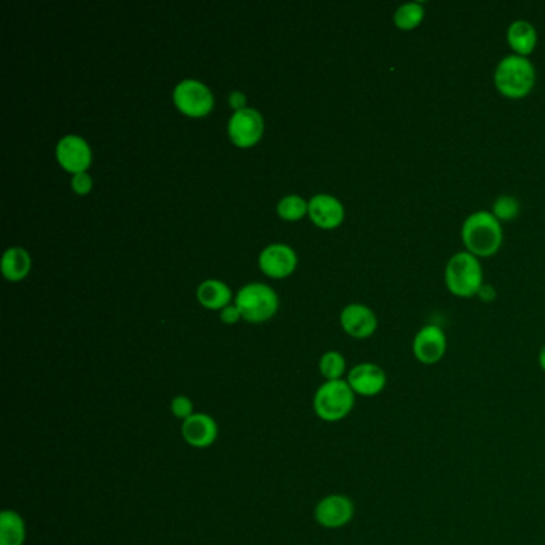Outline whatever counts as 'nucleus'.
Wrapping results in <instances>:
<instances>
[{
	"label": "nucleus",
	"instance_id": "39448f33",
	"mask_svg": "<svg viewBox=\"0 0 545 545\" xmlns=\"http://www.w3.org/2000/svg\"><path fill=\"white\" fill-rule=\"evenodd\" d=\"M235 305L247 322L262 324L275 315L279 309V298L272 288L262 283H250L239 292Z\"/></svg>",
	"mask_w": 545,
	"mask_h": 545
},
{
	"label": "nucleus",
	"instance_id": "1a4fd4ad",
	"mask_svg": "<svg viewBox=\"0 0 545 545\" xmlns=\"http://www.w3.org/2000/svg\"><path fill=\"white\" fill-rule=\"evenodd\" d=\"M448 349L447 334L438 324H426L413 339V355L422 365L438 364Z\"/></svg>",
	"mask_w": 545,
	"mask_h": 545
},
{
	"label": "nucleus",
	"instance_id": "cd10ccee",
	"mask_svg": "<svg viewBox=\"0 0 545 545\" xmlns=\"http://www.w3.org/2000/svg\"><path fill=\"white\" fill-rule=\"evenodd\" d=\"M539 366H540V370L544 371L545 373V344L540 352H539Z\"/></svg>",
	"mask_w": 545,
	"mask_h": 545
},
{
	"label": "nucleus",
	"instance_id": "7ed1b4c3",
	"mask_svg": "<svg viewBox=\"0 0 545 545\" xmlns=\"http://www.w3.org/2000/svg\"><path fill=\"white\" fill-rule=\"evenodd\" d=\"M355 396L345 379L324 381L312 400L314 413L324 422L343 421L355 406Z\"/></svg>",
	"mask_w": 545,
	"mask_h": 545
},
{
	"label": "nucleus",
	"instance_id": "6e6552de",
	"mask_svg": "<svg viewBox=\"0 0 545 545\" xmlns=\"http://www.w3.org/2000/svg\"><path fill=\"white\" fill-rule=\"evenodd\" d=\"M228 131L232 144L242 149H248L260 143L264 133V120L256 109L245 108L231 118Z\"/></svg>",
	"mask_w": 545,
	"mask_h": 545
},
{
	"label": "nucleus",
	"instance_id": "20e7f679",
	"mask_svg": "<svg viewBox=\"0 0 545 545\" xmlns=\"http://www.w3.org/2000/svg\"><path fill=\"white\" fill-rule=\"evenodd\" d=\"M445 283L458 298H474L483 288V269L480 260L468 252H459L445 269Z\"/></svg>",
	"mask_w": 545,
	"mask_h": 545
},
{
	"label": "nucleus",
	"instance_id": "bb28decb",
	"mask_svg": "<svg viewBox=\"0 0 545 545\" xmlns=\"http://www.w3.org/2000/svg\"><path fill=\"white\" fill-rule=\"evenodd\" d=\"M245 104H247V97L241 93V91H232L231 97H229V106L234 109L235 112L245 109Z\"/></svg>",
	"mask_w": 545,
	"mask_h": 545
},
{
	"label": "nucleus",
	"instance_id": "2eb2a0df",
	"mask_svg": "<svg viewBox=\"0 0 545 545\" xmlns=\"http://www.w3.org/2000/svg\"><path fill=\"white\" fill-rule=\"evenodd\" d=\"M343 203L328 194H318L309 201V216L320 229H336L344 221Z\"/></svg>",
	"mask_w": 545,
	"mask_h": 545
},
{
	"label": "nucleus",
	"instance_id": "a211bd4d",
	"mask_svg": "<svg viewBox=\"0 0 545 545\" xmlns=\"http://www.w3.org/2000/svg\"><path fill=\"white\" fill-rule=\"evenodd\" d=\"M197 298L203 307L210 311H220L228 307L232 298V292L224 282L220 280H207L197 290Z\"/></svg>",
	"mask_w": 545,
	"mask_h": 545
},
{
	"label": "nucleus",
	"instance_id": "b1692460",
	"mask_svg": "<svg viewBox=\"0 0 545 545\" xmlns=\"http://www.w3.org/2000/svg\"><path fill=\"white\" fill-rule=\"evenodd\" d=\"M170 409H171V415L182 422L195 413L194 402L188 396H176L170 403Z\"/></svg>",
	"mask_w": 545,
	"mask_h": 545
},
{
	"label": "nucleus",
	"instance_id": "ddd939ff",
	"mask_svg": "<svg viewBox=\"0 0 545 545\" xmlns=\"http://www.w3.org/2000/svg\"><path fill=\"white\" fill-rule=\"evenodd\" d=\"M298 266V256L294 250L283 243H275L260 254V267L262 272L272 279H285L294 272Z\"/></svg>",
	"mask_w": 545,
	"mask_h": 545
},
{
	"label": "nucleus",
	"instance_id": "6ab92c4d",
	"mask_svg": "<svg viewBox=\"0 0 545 545\" xmlns=\"http://www.w3.org/2000/svg\"><path fill=\"white\" fill-rule=\"evenodd\" d=\"M31 271V256L23 248H10L2 258V273L10 282H20Z\"/></svg>",
	"mask_w": 545,
	"mask_h": 545
},
{
	"label": "nucleus",
	"instance_id": "a878e982",
	"mask_svg": "<svg viewBox=\"0 0 545 545\" xmlns=\"http://www.w3.org/2000/svg\"><path fill=\"white\" fill-rule=\"evenodd\" d=\"M242 314L237 305H228L221 311V320L226 324H234L241 320Z\"/></svg>",
	"mask_w": 545,
	"mask_h": 545
},
{
	"label": "nucleus",
	"instance_id": "f8f14e48",
	"mask_svg": "<svg viewBox=\"0 0 545 545\" xmlns=\"http://www.w3.org/2000/svg\"><path fill=\"white\" fill-rule=\"evenodd\" d=\"M58 163L72 175L87 173L91 165V149L84 138L69 135L57 146Z\"/></svg>",
	"mask_w": 545,
	"mask_h": 545
},
{
	"label": "nucleus",
	"instance_id": "423d86ee",
	"mask_svg": "<svg viewBox=\"0 0 545 545\" xmlns=\"http://www.w3.org/2000/svg\"><path fill=\"white\" fill-rule=\"evenodd\" d=\"M173 101L188 118H207L213 111V95L207 85L199 80H182L181 84L176 85Z\"/></svg>",
	"mask_w": 545,
	"mask_h": 545
},
{
	"label": "nucleus",
	"instance_id": "f3484780",
	"mask_svg": "<svg viewBox=\"0 0 545 545\" xmlns=\"http://www.w3.org/2000/svg\"><path fill=\"white\" fill-rule=\"evenodd\" d=\"M26 521L15 510L0 512V545H25L26 542Z\"/></svg>",
	"mask_w": 545,
	"mask_h": 545
},
{
	"label": "nucleus",
	"instance_id": "5701e85b",
	"mask_svg": "<svg viewBox=\"0 0 545 545\" xmlns=\"http://www.w3.org/2000/svg\"><path fill=\"white\" fill-rule=\"evenodd\" d=\"M491 213L502 221H513L519 213V201L512 195H500L493 203Z\"/></svg>",
	"mask_w": 545,
	"mask_h": 545
},
{
	"label": "nucleus",
	"instance_id": "aec40b11",
	"mask_svg": "<svg viewBox=\"0 0 545 545\" xmlns=\"http://www.w3.org/2000/svg\"><path fill=\"white\" fill-rule=\"evenodd\" d=\"M426 16V8L421 2H408L396 8L394 14V23L400 31H415L421 26Z\"/></svg>",
	"mask_w": 545,
	"mask_h": 545
},
{
	"label": "nucleus",
	"instance_id": "412c9836",
	"mask_svg": "<svg viewBox=\"0 0 545 545\" xmlns=\"http://www.w3.org/2000/svg\"><path fill=\"white\" fill-rule=\"evenodd\" d=\"M318 370H320V375L324 377V381H339V379H343L345 370H347L344 355L341 352H326L320 358Z\"/></svg>",
	"mask_w": 545,
	"mask_h": 545
},
{
	"label": "nucleus",
	"instance_id": "f03ea898",
	"mask_svg": "<svg viewBox=\"0 0 545 545\" xmlns=\"http://www.w3.org/2000/svg\"><path fill=\"white\" fill-rule=\"evenodd\" d=\"M536 84V69L531 61L519 55L500 59L494 71V85L502 97L521 99L531 93Z\"/></svg>",
	"mask_w": 545,
	"mask_h": 545
},
{
	"label": "nucleus",
	"instance_id": "0eeeda50",
	"mask_svg": "<svg viewBox=\"0 0 545 545\" xmlns=\"http://www.w3.org/2000/svg\"><path fill=\"white\" fill-rule=\"evenodd\" d=\"M355 515L354 500L345 494H328L317 502L314 519L326 530H338L349 525Z\"/></svg>",
	"mask_w": 545,
	"mask_h": 545
},
{
	"label": "nucleus",
	"instance_id": "4be33fe9",
	"mask_svg": "<svg viewBox=\"0 0 545 545\" xmlns=\"http://www.w3.org/2000/svg\"><path fill=\"white\" fill-rule=\"evenodd\" d=\"M277 213L285 221H299L304 218L305 213H309V203L299 195H288L279 201Z\"/></svg>",
	"mask_w": 545,
	"mask_h": 545
},
{
	"label": "nucleus",
	"instance_id": "393cba45",
	"mask_svg": "<svg viewBox=\"0 0 545 545\" xmlns=\"http://www.w3.org/2000/svg\"><path fill=\"white\" fill-rule=\"evenodd\" d=\"M93 188V180L88 173H78L72 178V190L77 195H87Z\"/></svg>",
	"mask_w": 545,
	"mask_h": 545
},
{
	"label": "nucleus",
	"instance_id": "4468645a",
	"mask_svg": "<svg viewBox=\"0 0 545 545\" xmlns=\"http://www.w3.org/2000/svg\"><path fill=\"white\" fill-rule=\"evenodd\" d=\"M341 326L351 338L368 339L376 333L377 317L368 305L349 304L341 312Z\"/></svg>",
	"mask_w": 545,
	"mask_h": 545
},
{
	"label": "nucleus",
	"instance_id": "9d476101",
	"mask_svg": "<svg viewBox=\"0 0 545 545\" xmlns=\"http://www.w3.org/2000/svg\"><path fill=\"white\" fill-rule=\"evenodd\" d=\"M347 384L351 386L355 396H376L383 394L387 386V375L386 371L376 364H358L347 373Z\"/></svg>",
	"mask_w": 545,
	"mask_h": 545
},
{
	"label": "nucleus",
	"instance_id": "f257e3e1",
	"mask_svg": "<svg viewBox=\"0 0 545 545\" xmlns=\"http://www.w3.org/2000/svg\"><path fill=\"white\" fill-rule=\"evenodd\" d=\"M466 252L475 258H491L499 252L504 241L500 221L491 211H475L464 221L461 229Z\"/></svg>",
	"mask_w": 545,
	"mask_h": 545
},
{
	"label": "nucleus",
	"instance_id": "9b49d317",
	"mask_svg": "<svg viewBox=\"0 0 545 545\" xmlns=\"http://www.w3.org/2000/svg\"><path fill=\"white\" fill-rule=\"evenodd\" d=\"M181 435L184 442L192 448H210L218 440L220 426L213 416L207 413H194L182 422Z\"/></svg>",
	"mask_w": 545,
	"mask_h": 545
},
{
	"label": "nucleus",
	"instance_id": "dca6fc26",
	"mask_svg": "<svg viewBox=\"0 0 545 545\" xmlns=\"http://www.w3.org/2000/svg\"><path fill=\"white\" fill-rule=\"evenodd\" d=\"M507 42L513 55L528 58L538 46V33L530 21H513L507 29Z\"/></svg>",
	"mask_w": 545,
	"mask_h": 545
}]
</instances>
